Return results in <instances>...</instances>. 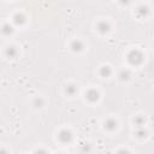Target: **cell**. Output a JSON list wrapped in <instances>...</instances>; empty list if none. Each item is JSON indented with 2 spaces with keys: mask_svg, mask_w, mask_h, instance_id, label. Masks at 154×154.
I'll use <instances>...</instances> for the list:
<instances>
[{
  "mask_svg": "<svg viewBox=\"0 0 154 154\" xmlns=\"http://www.w3.org/2000/svg\"><path fill=\"white\" fill-rule=\"evenodd\" d=\"M143 60V54L138 49H132L128 53V61L131 65H140Z\"/></svg>",
  "mask_w": 154,
  "mask_h": 154,
  "instance_id": "cell-1",
  "label": "cell"
},
{
  "mask_svg": "<svg viewBox=\"0 0 154 154\" xmlns=\"http://www.w3.org/2000/svg\"><path fill=\"white\" fill-rule=\"evenodd\" d=\"M58 138H59L60 142H63V143H67V142H70V141L72 140V134H71L69 130L64 129V130H61V131L59 132Z\"/></svg>",
  "mask_w": 154,
  "mask_h": 154,
  "instance_id": "cell-2",
  "label": "cell"
},
{
  "mask_svg": "<svg viewBox=\"0 0 154 154\" xmlns=\"http://www.w3.org/2000/svg\"><path fill=\"white\" fill-rule=\"evenodd\" d=\"M85 97L90 101V102H95L99 100V91H96L95 89H89L85 94Z\"/></svg>",
  "mask_w": 154,
  "mask_h": 154,
  "instance_id": "cell-3",
  "label": "cell"
},
{
  "mask_svg": "<svg viewBox=\"0 0 154 154\" xmlns=\"http://www.w3.org/2000/svg\"><path fill=\"white\" fill-rule=\"evenodd\" d=\"M148 13H149V10H148V7L147 6H138L137 7V10H136V16L138 17V18H144L146 16H148Z\"/></svg>",
  "mask_w": 154,
  "mask_h": 154,
  "instance_id": "cell-4",
  "label": "cell"
},
{
  "mask_svg": "<svg viewBox=\"0 0 154 154\" xmlns=\"http://www.w3.org/2000/svg\"><path fill=\"white\" fill-rule=\"evenodd\" d=\"M96 29H97L100 32L105 34V32H107V31L109 30V24L106 23L105 20H101V22H99V23L96 24Z\"/></svg>",
  "mask_w": 154,
  "mask_h": 154,
  "instance_id": "cell-5",
  "label": "cell"
},
{
  "mask_svg": "<svg viewBox=\"0 0 154 154\" xmlns=\"http://www.w3.org/2000/svg\"><path fill=\"white\" fill-rule=\"evenodd\" d=\"M83 43H82V41L81 40H75V41H72V43H71V49L73 51V52H81L82 49H83Z\"/></svg>",
  "mask_w": 154,
  "mask_h": 154,
  "instance_id": "cell-6",
  "label": "cell"
},
{
  "mask_svg": "<svg viewBox=\"0 0 154 154\" xmlns=\"http://www.w3.org/2000/svg\"><path fill=\"white\" fill-rule=\"evenodd\" d=\"M105 128H106L107 130L112 131V130H114V129L117 128V122H116L113 118H108V119L105 122Z\"/></svg>",
  "mask_w": 154,
  "mask_h": 154,
  "instance_id": "cell-7",
  "label": "cell"
},
{
  "mask_svg": "<svg viewBox=\"0 0 154 154\" xmlns=\"http://www.w3.org/2000/svg\"><path fill=\"white\" fill-rule=\"evenodd\" d=\"M13 22L16 24H18V25H22V24L25 23V16L23 13H16L13 16Z\"/></svg>",
  "mask_w": 154,
  "mask_h": 154,
  "instance_id": "cell-8",
  "label": "cell"
},
{
  "mask_svg": "<svg viewBox=\"0 0 154 154\" xmlns=\"http://www.w3.org/2000/svg\"><path fill=\"white\" fill-rule=\"evenodd\" d=\"M77 91V87L75 84H69L66 88H65V93L69 95V96H72L75 95V93Z\"/></svg>",
  "mask_w": 154,
  "mask_h": 154,
  "instance_id": "cell-9",
  "label": "cell"
},
{
  "mask_svg": "<svg viewBox=\"0 0 154 154\" xmlns=\"http://www.w3.org/2000/svg\"><path fill=\"white\" fill-rule=\"evenodd\" d=\"M111 67L109 66H107V65H105V66H102L101 69H100V75H101V77H108L109 75H111Z\"/></svg>",
  "mask_w": 154,
  "mask_h": 154,
  "instance_id": "cell-10",
  "label": "cell"
},
{
  "mask_svg": "<svg viewBox=\"0 0 154 154\" xmlns=\"http://www.w3.org/2000/svg\"><path fill=\"white\" fill-rule=\"evenodd\" d=\"M6 55H7L8 58L13 59V58L17 55V49H16V47H13V46L8 47V48L6 49Z\"/></svg>",
  "mask_w": 154,
  "mask_h": 154,
  "instance_id": "cell-11",
  "label": "cell"
},
{
  "mask_svg": "<svg viewBox=\"0 0 154 154\" xmlns=\"http://www.w3.org/2000/svg\"><path fill=\"white\" fill-rule=\"evenodd\" d=\"M130 76H131V73H130L129 70H122V71L119 72V78H120L122 81H126V79H129Z\"/></svg>",
  "mask_w": 154,
  "mask_h": 154,
  "instance_id": "cell-12",
  "label": "cell"
},
{
  "mask_svg": "<svg viewBox=\"0 0 154 154\" xmlns=\"http://www.w3.org/2000/svg\"><path fill=\"white\" fill-rule=\"evenodd\" d=\"M13 32V28L10 24H4L2 25V34L4 35H10Z\"/></svg>",
  "mask_w": 154,
  "mask_h": 154,
  "instance_id": "cell-13",
  "label": "cell"
},
{
  "mask_svg": "<svg viewBox=\"0 0 154 154\" xmlns=\"http://www.w3.org/2000/svg\"><path fill=\"white\" fill-rule=\"evenodd\" d=\"M134 123L137 125V128H141V126L144 124V118H143L142 116H137V117H135Z\"/></svg>",
  "mask_w": 154,
  "mask_h": 154,
  "instance_id": "cell-14",
  "label": "cell"
},
{
  "mask_svg": "<svg viewBox=\"0 0 154 154\" xmlns=\"http://www.w3.org/2000/svg\"><path fill=\"white\" fill-rule=\"evenodd\" d=\"M136 136L140 137V138H143V137L147 136V131H146L142 126H141V128H137V130H136Z\"/></svg>",
  "mask_w": 154,
  "mask_h": 154,
  "instance_id": "cell-15",
  "label": "cell"
},
{
  "mask_svg": "<svg viewBox=\"0 0 154 154\" xmlns=\"http://www.w3.org/2000/svg\"><path fill=\"white\" fill-rule=\"evenodd\" d=\"M32 103H34V106H35L36 108H41V107L43 106V103H45V102H43L42 97H36V99L34 100V102H32Z\"/></svg>",
  "mask_w": 154,
  "mask_h": 154,
  "instance_id": "cell-16",
  "label": "cell"
},
{
  "mask_svg": "<svg viewBox=\"0 0 154 154\" xmlns=\"http://www.w3.org/2000/svg\"><path fill=\"white\" fill-rule=\"evenodd\" d=\"M129 1H130V0H122V4H123V5H124V4L126 5V4H129Z\"/></svg>",
  "mask_w": 154,
  "mask_h": 154,
  "instance_id": "cell-17",
  "label": "cell"
}]
</instances>
